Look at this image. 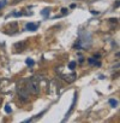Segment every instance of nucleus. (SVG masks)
Listing matches in <instances>:
<instances>
[{
  "label": "nucleus",
  "instance_id": "nucleus-1",
  "mask_svg": "<svg viewBox=\"0 0 120 123\" xmlns=\"http://www.w3.org/2000/svg\"><path fill=\"white\" fill-rule=\"evenodd\" d=\"M27 89L30 92V93H33V94H38L40 93V81H38V79H36V77H30V80L28 81V87H27Z\"/></svg>",
  "mask_w": 120,
  "mask_h": 123
},
{
  "label": "nucleus",
  "instance_id": "nucleus-2",
  "mask_svg": "<svg viewBox=\"0 0 120 123\" xmlns=\"http://www.w3.org/2000/svg\"><path fill=\"white\" fill-rule=\"evenodd\" d=\"M17 92H18V98H19V100H21L22 103L29 101V91H28V89H25V88H23V87H19V88L17 89Z\"/></svg>",
  "mask_w": 120,
  "mask_h": 123
},
{
  "label": "nucleus",
  "instance_id": "nucleus-3",
  "mask_svg": "<svg viewBox=\"0 0 120 123\" xmlns=\"http://www.w3.org/2000/svg\"><path fill=\"white\" fill-rule=\"evenodd\" d=\"M13 48H16V49H15L16 52H23V51L27 48V42H24V41L17 42V43L13 45Z\"/></svg>",
  "mask_w": 120,
  "mask_h": 123
},
{
  "label": "nucleus",
  "instance_id": "nucleus-4",
  "mask_svg": "<svg viewBox=\"0 0 120 123\" xmlns=\"http://www.w3.org/2000/svg\"><path fill=\"white\" fill-rule=\"evenodd\" d=\"M76 77H77V75L73 73V74H71V75H64L63 76V79L66 81V82H69V83H71V82H73L75 80H76Z\"/></svg>",
  "mask_w": 120,
  "mask_h": 123
},
{
  "label": "nucleus",
  "instance_id": "nucleus-5",
  "mask_svg": "<svg viewBox=\"0 0 120 123\" xmlns=\"http://www.w3.org/2000/svg\"><path fill=\"white\" fill-rule=\"evenodd\" d=\"M25 28H27V30L36 31V30H37V28H38V24H37V23H27Z\"/></svg>",
  "mask_w": 120,
  "mask_h": 123
},
{
  "label": "nucleus",
  "instance_id": "nucleus-6",
  "mask_svg": "<svg viewBox=\"0 0 120 123\" xmlns=\"http://www.w3.org/2000/svg\"><path fill=\"white\" fill-rule=\"evenodd\" d=\"M88 63L90 64V65H93V64H95V65H101V63H100V62H96V59L95 58H89L88 59Z\"/></svg>",
  "mask_w": 120,
  "mask_h": 123
},
{
  "label": "nucleus",
  "instance_id": "nucleus-7",
  "mask_svg": "<svg viewBox=\"0 0 120 123\" xmlns=\"http://www.w3.org/2000/svg\"><path fill=\"white\" fill-rule=\"evenodd\" d=\"M49 12H50V9H44V10L41 11V15H42L43 17H48V16H49Z\"/></svg>",
  "mask_w": 120,
  "mask_h": 123
},
{
  "label": "nucleus",
  "instance_id": "nucleus-8",
  "mask_svg": "<svg viewBox=\"0 0 120 123\" xmlns=\"http://www.w3.org/2000/svg\"><path fill=\"white\" fill-rule=\"evenodd\" d=\"M25 63H27V65H29V67H34L35 62H34V59H31V58H28V59L25 60Z\"/></svg>",
  "mask_w": 120,
  "mask_h": 123
},
{
  "label": "nucleus",
  "instance_id": "nucleus-9",
  "mask_svg": "<svg viewBox=\"0 0 120 123\" xmlns=\"http://www.w3.org/2000/svg\"><path fill=\"white\" fill-rule=\"evenodd\" d=\"M109 104H110L112 107H116V106H118V100H115V99H109Z\"/></svg>",
  "mask_w": 120,
  "mask_h": 123
},
{
  "label": "nucleus",
  "instance_id": "nucleus-10",
  "mask_svg": "<svg viewBox=\"0 0 120 123\" xmlns=\"http://www.w3.org/2000/svg\"><path fill=\"white\" fill-rule=\"evenodd\" d=\"M76 65H77L76 62H70V64H69V69H70V70H75V69H76Z\"/></svg>",
  "mask_w": 120,
  "mask_h": 123
},
{
  "label": "nucleus",
  "instance_id": "nucleus-11",
  "mask_svg": "<svg viewBox=\"0 0 120 123\" xmlns=\"http://www.w3.org/2000/svg\"><path fill=\"white\" fill-rule=\"evenodd\" d=\"M5 112H7V113H11L12 112V109H11V106L7 104V105H5Z\"/></svg>",
  "mask_w": 120,
  "mask_h": 123
},
{
  "label": "nucleus",
  "instance_id": "nucleus-12",
  "mask_svg": "<svg viewBox=\"0 0 120 123\" xmlns=\"http://www.w3.org/2000/svg\"><path fill=\"white\" fill-rule=\"evenodd\" d=\"M6 4H7V0H1V1H0V9H3Z\"/></svg>",
  "mask_w": 120,
  "mask_h": 123
},
{
  "label": "nucleus",
  "instance_id": "nucleus-13",
  "mask_svg": "<svg viewBox=\"0 0 120 123\" xmlns=\"http://www.w3.org/2000/svg\"><path fill=\"white\" fill-rule=\"evenodd\" d=\"M61 12H63V15H66L67 13V9H61Z\"/></svg>",
  "mask_w": 120,
  "mask_h": 123
},
{
  "label": "nucleus",
  "instance_id": "nucleus-14",
  "mask_svg": "<svg viewBox=\"0 0 120 123\" xmlns=\"http://www.w3.org/2000/svg\"><path fill=\"white\" fill-rule=\"evenodd\" d=\"M91 13H93V15H98V12H97V11H94V10H91Z\"/></svg>",
  "mask_w": 120,
  "mask_h": 123
},
{
  "label": "nucleus",
  "instance_id": "nucleus-15",
  "mask_svg": "<svg viewBox=\"0 0 120 123\" xmlns=\"http://www.w3.org/2000/svg\"><path fill=\"white\" fill-rule=\"evenodd\" d=\"M75 7H76L75 4H71V5H70V9H75Z\"/></svg>",
  "mask_w": 120,
  "mask_h": 123
},
{
  "label": "nucleus",
  "instance_id": "nucleus-16",
  "mask_svg": "<svg viewBox=\"0 0 120 123\" xmlns=\"http://www.w3.org/2000/svg\"><path fill=\"white\" fill-rule=\"evenodd\" d=\"M118 6H119V1H116V3L114 4V7H118Z\"/></svg>",
  "mask_w": 120,
  "mask_h": 123
}]
</instances>
